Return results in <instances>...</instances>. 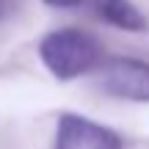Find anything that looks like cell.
Returning a JSON list of instances; mask_svg holds the SVG:
<instances>
[{
    "label": "cell",
    "mask_w": 149,
    "mask_h": 149,
    "mask_svg": "<svg viewBox=\"0 0 149 149\" xmlns=\"http://www.w3.org/2000/svg\"><path fill=\"white\" fill-rule=\"evenodd\" d=\"M42 61L58 80H72L100 66V44L77 28H61L42 39Z\"/></svg>",
    "instance_id": "obj_1"
},
{
    "label": "cell",
    "mask_w": 149,
    "mask_h": 149,
    "mask_svg": "<svg viewBox=\"0 0 149 149\" xmlns=\"http://www.w3.org/2000/svg\"><path fill=\"white\" fill-rule=\"evenodd\" d=\"M97 83L102 91L122 100L149 102V64L135 58H113L97 69Z\"/></svg>",
    "instance_id": "obj_2"
},
{
    "label": "cell",
    "mask_w": 149,
    "mask_h": 149,
    "mask_svg": "<svg viewBox=\"0 0 149 149\" xmlns=\"http://www.w3.org/2000/svg\"><path fill=\"white\" fill-rule=\"evenodd\" d=\"M55 149H122V138L91 119L64 113L55 133Z\"/></svg>",
    "instance_id": "obj_3"
},
{
    "label": "cell",
    "mask_w": 149,
    "mask_h": 149,
    "mask_svg": "<svg viewBox=\"0 0 149 149\" xmlns=\"http://www.w3.org/2000/svg\"><path fill=\"white\" fill-rule=\"evenodd\" d=\"M94 8L105 22L116 28H124V31H144L146 28L144 14L130 0H94Z\"/></svg>",
    "instance_id": "obj_4"
},
{
    "label": "cell",
    "mask_w": 149,
    "mask_h": 149,
    "mask_svg": "<svg viewBox=\"0 0 149 149\" xmlns=\"http://www.w3.org/2000/svg\"><path fill=\"white\" fill-rule=\"evenodd\" d=\"M44 3H50V6H58V8H72V6H77L80 0H44Z\"/></svg>",
    "instance_id": "obj_5"
},
{
    "label": "cell",
    "mask_w": 149,
    "mask_h": 149,
    "mask_svg": "<svg viewBox=\"0 0 149 149\" xmlns=\"http://www.w3.org/2000/svg\"><path fill=\"white\" fill-rule=\"evenodd\" d=\"M11 8H14V0H0V19H3Z\"/></svg>",
    "instance_id": "obj_6"
}]
</instances>
